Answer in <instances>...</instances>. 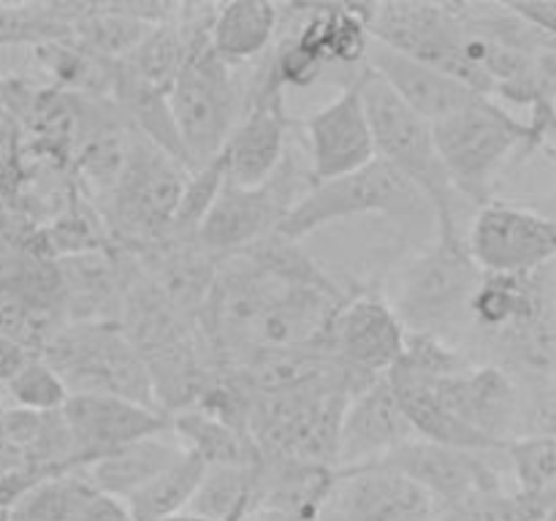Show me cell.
<instances>
[{
    "mask_svg": "<svg viewBox=\"0 0 556 521\" xmlns=\"http://www.w3.org/2000/svg\"><path fill=\"white\" fill-rule=\"evenodd\" d=\"M367 215L416 223L427 215L434 217V212L432 204L402 174L375 157L369 166L358 171L329 179V182H315L282 217L277 233L291 242H302L304 237L320 228Z\"/></svg>",
    "mask_w": 556,
    "mask_h": 521,
    "instance_id": "6",
    "label": "cell"
},
{
    "mask_svg": "<svg viewBox=\"0 0 556 521\" xmlns=\"http://www.w3.org/2000/svg\"><path fill=\"white\" fill-rule=\"evenodd\" d=\"M416 440L394 389L386 378L372 380L348 396L337 432V472L378 465L396 448Z\"/></svg>",
    "mask_w": 556,
    "mask_h": 521,
    "instance_id": "15",
    "label": "cell"
},
{
    "mask_svg": "<svg viewBox=\"0 0 556 521\" xmlns=\"http://www.w3.org/2000/svg\"><path fill=\"white\" fill-rule=\"evenodd\" d=\"M438 521H472V516H470V510L465 508V505H459V508L440 510Z\"/></svg>",
    "mask_w": 556,
    "mask_h": 521,
    "instance_id": "30",
    "label": "cell"
},
{
    "mask_svg": "<svg viewBox=\"0 0 556 521\" xmlns=\"http://www.w3.org/2000/svg\"><path fill=\"white\" fill-rule=\"evenodd\" d=\"M315 521H318V519H315Z\"/></svg>",
    "mask_w": 556,
    "mask_h": 521,
    "instance_id": "31",
    "label": "cell"
},
{
    "mask_svg": "<svg viewBox=\"0 0 556 521\" xmlns=\"http://www.w3.org/2000/svg\"><path fill=\"white\" fill-rule=\"evenodd\" d=\"M313 185L309 168L299 166L291 152H286L277 171L258 188H237L226 182L195 231V244L220 260L244 253L261 239L277 233L282 217Z\"/></svg>",
    "mask_w": 556,
    "mask_h": 521,
    "instance_id": "8",
    "label": "cell"
},
{
    "mask_svg": "<svg viewBox=\"0 0 556 521\" xmlns=\"http://www.w3.org/2000/svg\"><path fill=\"white\" fill-rule=\"evenodd\" d=\"M0 396H3V402H9L5 407H20V410L30 412H58L63 410L71 394L60 374L41 356H33L9 383L0 385Z\"/></svg>",
    "mask_w": 556,
    "mask_h": 521,
    "instance_id": "25",
    "label": "cell"
},
{
    "mask_svg": "<svg viewBox=\"0 0 556 521\" xmlns=\"http://www.w3.org/2000/svg\"><path fill=\"white\" fill-rule=\"evenodd\" d=\"M223 185H226V161H223L220 152L215 161H210L206 166L188 174L182 193H179L177 209H174L172 223H168L166 239H174V242H195V231H199L201 220L206 217L210 206L215 204Z\"/></svg>",
    "mask_w": 556,
    "mask_h": 521,
    "instance_id": "24",
    "label": "cell"
},
{
    "mask_svg": "<svg viewBox=\"0 0 556 521\" xmlns=\"http://www.w3.org/2000/svg\"><path fill=\"white\" fill-rule=\"evenodd\" d=\"M38 356L68 394H112L157 410L144 361L119 323H63Z\"/></svg>",
    "mask_w": 556,
    "mask_h": 521,
    "instance_id": "7",
    "label": "cell"
},
{
    "mask_svg": "<svg viewBox=\"0 0 556 521\" xmlns=\"http://www.w3.org/2000/svg\"><path fill=\"white\" fill-rule=\"evenodd\" d=\"M432 136L454 193L476 206L494 199L497 177L516 152L552 155V144L543 141L530 123L516 119L492 98H476L459 112L432 123Z\"/></svg>",
    "mask_w": 556,
    "mask_h": 521,
    "instance_id": "1",
    "label": "cell"
},
{
    "mask_svg": "<svg viewBox=\"0 0 556 521\" xmlns=\"http://www.w3.org/2000/svg\"><path fill=\"white\" fill-rule=\"evenodd\" d=\"M280 5L266 0L217 3L212 14L210 47L228 68L250 65L264 58L277 41Z\"/></svg>",
    "mask_w": 556,
    "mask_h": 521,
    "instance_id": "19",
    "label": "cell"
},
{
    "mask_svg": "<svg viewBox=\"0 0 556 521\" xmlns=\"http://www.w3.org/2000/svg\"><path fill=\"white\" fill-rule=\"evenodd\" d=\"M27 179L25 147H22V125L14 114L0 109V195L14 199L20 195L22 182Z\"/></svg>",
    "mask_w": 556,
    "mask_h": 521,
    "instance_id": "26",
    "label": "cell"
},
{
    "mask_svg": "<svg viewBox=\"0 0 556 521\" xmlns=\"http://www.w3.org/2000/svg\"><path fill=\"white\" fill-rule=\"evenodd\" d=\"M367 65L375 76L386 81L391 92L405 103L407 109L418 114V117L427 119L429 125L438 123V119L448 117V114L459 112L462 106L472 103L476 96L472 90H467L465 85H459L456 79H451L448 74H443L434 65L421 63V60H413L407 54L394 52V49L383 47L378 41H369L367 49Z\"/></svg>",
    "mask_w": 556,
    "mask_h": 521,
    "instance_id": "16",
    "label": "cell"
},
{
    "mask_svg": "<svg viewBox=\"0 0 556 521\" xmlns=\"http://www.w3.org/2000/svg\"><path fill=\"white\" fill-rule=\"evenodd\" d=\"M237 521H296V519H291V516L280 513V510H271V508H258V505H255V508H250L248 513H244V516H239Z\"/></svg>",
    "mask_w": 556,
    "mask_h": 521,
    "instance_id": "29",
    "label": "cell"
},
{
    "mask_svg": "<svg viewBox=\"0 0 556 521\" xmlns=\"http://www.w3.org/2000/svg\"><path fill=\"white\" fill-rule=\"evenodd\" d=\"M168 114L182 147L185 168L206 166L226 147L228 134L242 114V85L210 41L188 49L177 79L166 92Z\"/></svg>",
    "mask_w": 556,
    "mask_h": 521,
    "instance_id": "4",
    "label": "cell"
},
{
    "mask_svg": "<svg viewBox=\"0 0 556 521\" xmlns=\"http://www.w3.org/2000/svg\"><path fill=\"white\" fill-rule=\"evenodd\" d=\"M481 271L470 260L456 226H438V239L413 255L400 271L389 304L407 334H429L462 347L467 340V304Z\"/></svg>",
    "mask_w": 556,
    "mask_h": 521,
    "instance_id": "2",
    "label": "cell"
},
{
    "mask_svg": "<svg viewBox=\"0 0 556 521\" xmlns=\"http://www.w3.org/2000/svg\"><path fill=\"white\" fill-rule=\"evenodd\" d=\"M362 103L372 134L375 157L407 179L432 204L434 226H456V199L434 147L432 125L407 109L380 76L364 68Z\"/></svg>",
    "mask_w": 556,
    "mask_h": 521,
    "instance_id": "3",
    "label": "cell"
},
{
    "mask_svg": "<svg viewBox=\"0 0 556 521\" xmlns=\"http://www.w3.org/2000/svg\"><path fill=\"white\" fill-rule=\"evenodd\" d=\"M5 521H130L119 499L96 492L79 472L41 478L5 508Z\"/></svg>",
    "mask_w": 556,
    "mask_h": 521,
    "instance_id": "17",
    "label": "cell"
},
{
    "mask_svg": "<svg viewBox=\"0 0 556 521\" xmlns=\"http://www.w3.org/2000/svg\"><path fill=\"white\" fill-rule=\"evenodd\" d=\"M510 492L538 516H554L556 497V440L554 434H530L505 445Z\"/></svg>",
    "mask_w": 556,
    "mask_h": 521,
    "instance_id": "21",
    "label": "cell"
},
{
    "mask_svg": "<svg viewBox=\"0 0 556 521\" xmlns=\"http://www.w3.org/2000/svg\"><path fill=\"white\" fill-rule=\"evenodd\" d=\"M60 412L74 443L76 470L109 450L168 432L166 412L112 394H71Z\"/></svg>",
    "mask_w": 556,
    "mask_h": 521,
    "instance_id": "14",
    "label": "cell"
},
{
    "mask_svg": "<svg viewBox=\"0 0 556 521\" xmlns=\"http://www.w3.org/2000/svg\"><path fill=\"white\" fill-rule=\"evenodd\" d=\"M405 326L389 298L375 291L356 293L342 302L326 336V351L348 374L378 380L400 361L405 347Z\"/></svg>",
    "mask_w": 556,
    "mask_h": 521,
    "instance_id": "11",
    "label": "cell"
},
{
    "mask_svg": "<svg viewBox=\"0 0 556 521\" xmlns=\"http://www.w3.org/2000/svg\"><path fill=\"white\" fill-rule=\"evenodd\" d=\"M168 432L188 454L199 456L206 467H255L261 461L258 445L248 432L188 407L168 416Z\"/></svg>",
    "mask_w": 556,
    "mask_h": 521,
    "instance_id": "20",
    "label": "cell"
},
{
    "mask_svg": "<svg viewBox=\"0 0 556 521\" xmlns=\"http://www.w3.org/2000/svg\"><path fill=\"white\" fill-rule=\"evenodd\" d=\"M255 467H206L185 513L204 521H237L255 508Z\"/></svg>",
    "mask_w": 556,
    "mask_h": 521,
    "instance_id": "23",
    "label": "cell"
},
{
    "mask_svg": "<svg viewBox=\"0 0 556 521\" xmlns=\"http://www.w3.org/2000/svg\"><path fill=\"white\" fill-rule=\"evenodd\" d=\"M510 14L541 36H556V3L554 0H525V3H503Z\"/></svg>",
    "mask_w": 556,
    "mask_h": 521,
    "instance_id": "27",
    "label": "cell"
},
{
    "mask_svg": "<svg viewBox=\"0 0 556 521\" xmlns=\"http://www.w3.org/2000/svg\"><path fill=\"white\" fill-rule=\"evenodd\" d=\"M182 454L185 448L174 440V434L163 432L144 440H136V443L123 445V448L117 450H109V454L87 461V465L79 467L76 472H79L96 492L125 503L130 494H136L141 486H147L157 472H163L168 465H174Z\"/></svg>",
    "mask_w": 556,
    "mask_h": 521,
    "instance_id": "18",
    "label": "cell"
},
{
    "mask_svg": "<svg viewBox=\"0 0 556 521\" xmlns=\"http://www.w3.org/2000/svg\"><path fill=\"white\" fill-rule=\"evenodd\" d=\"M188 174V168L130 128L117 185L98 212L106 231L117 233L125 253L166 239Z\"/></svg>",
    "mask_w": 556,
    "mask_h": 521,
    "instance_id": "5",
    "label": "cell"
},
{
    "mask_svg": "<svg viewBox=\"0 0 556 521\" xmlns=\"http://www.w3.org/2000/svg\"><path fill=\"white\" fill-rule=\"evenodd\" d=\"M378 465L402 472L424 488L440 510L459 508L489 494L510 492L505 450H459L410 440Z\"/></svg>",
    "mask_w": 556,
    "mask_h": 521,
    "instance_id": "9",
    "label": "cell"
},
{
    "mask_svg": "<svg viewBox=\"0 0 556 521\" xmlns=\"http://www.w3.org/2000/svg\"><path fill=\"white\" fill-rule=\"evenodd\" d=\"M33 356H36V353L27 351L25 345L9 340V336H0V385L9 383Z\"/></svg>",
    "mask_w": 556,
    "mask_h": 521,
    "instance_id": "28",
    "label": "cell"
},
{
    "mask_svg": "<svg viewBox=\"0 0 556 521\" xmlns=\"http://www.w3.org/2000/svg\"><path fill=\"white\" fill-rule=\"evenodd\" d=\"M440 505L383 465L337 472L318 521H438Z\"/></svg>",
    "mask_w": 556,
    "mask_h": 521,
    "instance_id": "12",
    "label": "cell"
},
{
    "mask_svg": "<svg viewBox=\"0 0 556 521\" xmlns=\"http://www.w3.org/2000/svg\"><path fill=\"white\" fill-rule=\"evenodd\" d=\"M362 74L320 109L302 119L309 177L315 182L345 177L375 161L372 134L362 103Z\"/></svg>",
    "mask_w": 556,
    "mask_h": 521,
    "instance_id": "13",
    "label": "cell"
},
{
    "mask_svg": "<svg viewBox=\"0 0 556 521\" xmlns=\"http://www.w3.org/2000/svg\"><path fill=\"white\" fill-rule=\"evenodd\" d=\"M204 470V461L185 450L174 465L157 472L147 486H141L139 492L125 499L123 505L128 510L130 521H166L172 516L185 513Z\"/></svg>",
    "mask_w": 556,
    "mask_h": 521,
    "instance_id": "22",
    "label": "cell"
},
{
    "mask_svg": "<svg viewBox=\"0 0 556 521\" xmlns=\"http://www.w3.org/2000/svg\"><path fill=\"white\" fill-rule=\"evenodd\" d=\"M462 239L481 275H530L554 264L556 255L552 217L510 201L492 199L478 206Z\"/></svg>",
    "mask_w": 556,
    "mask_h": 521,
    "instance_id": "10",
    "label": "cell"
}]
</instances>
